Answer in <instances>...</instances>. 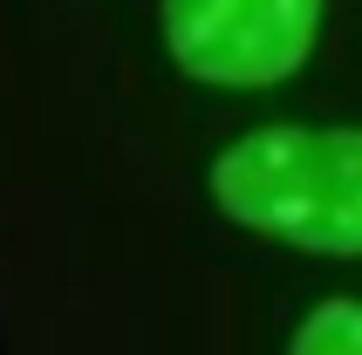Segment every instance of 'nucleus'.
<instances>
[{
  "label": "nucleus",
  "instance_id": "obj_2",
  "mask_svg": "<svg viewBox=\"0 0 362 355\" xmlns=\"http://www.w3.org/2000/svg\"><path fill=\"white\" fill-rule=\"evenodd\" d=\"M322 35V0H164V48L205 89H281Z\"/></svg>",
  "mask_w": 362,
  "mask_h": 355
},
{
  "label": "nucleus",
  "instance_id": "obj_1",
  "mask_svg": "<svg viewBox=\"0 0 362 355\" xmlns=\"http://www.w3.org/2000/svg\"><path fill=\"white\" fill-rule=\"evenodd\" d=\"M212 205L233 226L287 239L301 253L362 260V130L342 123L246 130L212 164Z\"/></svg>",
  "mask_w": 362,
  "mask_h": 355
},
{
  "label": "nucleus",
  "instance_id": "obj_3",
  "mask_svg": "<svg viewBox=\"0 0 362 355\" xmlns=\"http://www.w3.org/2000/svg\"><path fill=\"white\" fill-rule=\"evenodd\" d=\"M287 342L308 349V355H362V301H349V294L322 301Z\"/></svg>",
  "mask_w": 362,
  "mask_h": 355
}]
</instances>
